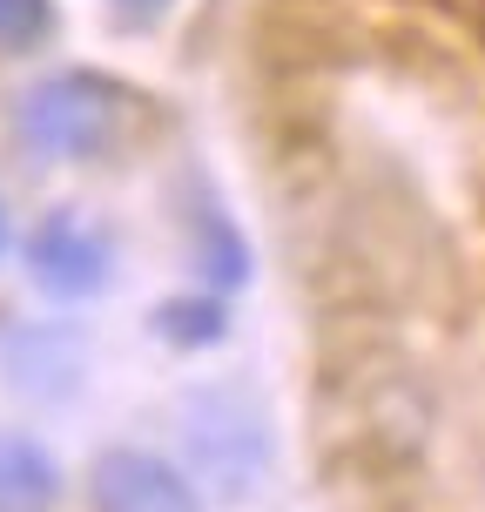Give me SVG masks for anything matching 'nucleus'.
Masks as SVG:
<instances>
[{"label":"nucleus","mask_w":485,"mask_h":512,"mask_svg":"<svg viewBox=\"0 0 485 512\" xmlns=\"http://www.w3.org/2000/svg\"><path fill=\"white\" fill-rule=\"evenodd\" d=\"M115 128H122V88L108 75H95V68L41 75L14 102L21 149L48 155V162H88V155H102L115 142Z\"/></svg>","instance_id":"nucleus-1"},{"label":"nucleus","mask_w":485,"mask_h":512,"mask_svg":"<svg viewBox=\"0 0 485 512\" xmlns=\"http://www.w3.org/2000/svg\"><path fill=\"white\" fill-rule=\"evenodd\" d=\"M182 452L189 472L203 479L216 499H243L270 465V432H263V411L250 391L236 384H209L182 405Z\"/></svg>","instance_id":"nucleus-2"},{"label":"nucleus","mask_w":485,"mask_h":512,"mask_svg":"<svg viewBox=\"0 0 485 512\" xmlns=\"http://www.w3.org/2000/svg\"><path fill=\"white\" fill-rule=\"evenodd\" d=\"M108 230L102 223H88L81 209H48L34 230H27V277L41 297L54 304H81V297H95L108 283Z\"/></svg>","instance_id":"nucleus-3"},{"label":"nucleus","mask_w":485,"mask_h":512,"mask_svg":"<svg viewBox=\"0 0 485 512\" xmlns=\"http://www.w3.org/2000/svg\"><path fill=\"white\" fill-rule=\"evenodd\" d=\"M88 499H95V512H203L196 486L176 465L155 459V452H135V445H108L95 459Z\"/></svg>","instance_id":"nucleus-4"},{"label":"nucleus","mask_w":485,"mask_h":512,"mask_svg":"<svg viewBox=\"0 0 485 512\" xmlns=\"http://www.w3.org/2000/svg\"><path fill=\"white\" fill-rule=\"evenodd\" d=\"M0 371L27 398H68L81 384V337L68 324H7L0 331Z\"/></svg>","instance_id":"nucleus-5"},{"label":"nucleus","mask_w":485,"mask_h":512,"mask_svg":"<svg viewBox=\"0 0 485 512\" xmlns=\"http://www.w3.org/2000/svg\"><path fill=\"white\" fill-rule=\"evenodd\" d=\"M61 499V465L41 438L0 432V512H54Z\"/></svg>","instance_id":"nucleus-6"},{"label":"nucleus","mask_w":485,"mask_h":512,"mask_svg":"<svg viewBox=\"0 0 485 512\" xmlns=\"http://www.w3.org/2000/svg\"><path fill=\"white\" fill-rule=\"evenodd\" d=\"M149 324H155V337L176 344V351H203V344H216V337L230 331V317H223L216 297H169V304L149 310Z\"/></svg>","instance_id":"nucleus-7"},{"label":"nucleus","mask_w":485,"mask_h":512,"mask_svg":"<svg viewBox=\"0 0 485 512\" xmlns=\"http://www.w3.org/2000/svg\"><path fill=\"white\" fill-rule=\"evenodd\" d=\"M196 216H203V223H209V243H203V236H196V250H203V256H196V263H203V270H209V283H216V290H236V283H243V277H250V250H243V236H236L230 230V223H223V216H216V209H196Z\"/></svg>","instance_id":"nucleus-8"},{"label":"nucleus","mask_w":485,"mask_h":512,"mask_svg":"<svg viewBox=\"0 0 485 512\" xmlns=\"http://www.w3.org/2000/svg\"><path fill=\"white\" fill-rule=\"evenodd\" d=\"M54 21V0H0V48H34Z\"/></svg>","instance_id":"nucleus-9"},{"label":"nucleus","mask_w":485,"mask_h":512,"mask_svg":"<svg viewBox=\"0 0 485 512\" xmlns=\"http://www.w3.org/2000/svg\"><path fill=\"white\" fill-rule=\"evenodd\" d=\"M108 7H115V21H128V27H149V21L169 14V0H108Z\"/></svg>","instance_id":"nucleus-10"},{"label":"nucleus","mask_w":485,"mask_h":512,"mask_svg":"<svg viewBox=\"0 0 485 512\" xmlns=\"http://www.w3.org/2000/svg\"><path fill=\"white\" fill-rule=\"evenodd\" d=\"M0 256H7V209H0Z\"/></svg>","instance_id":"nucleus-11"}]
</instances>
